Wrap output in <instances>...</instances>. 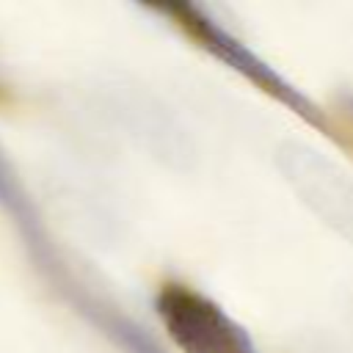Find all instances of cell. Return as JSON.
Listing matches in <instances>:
<instances>
[{"label": "cell", "instance_id": "6da1fadb", "mask_svg": "<svg viewBox=\"0 0 353 353\" xmlns=\"http://www.w3.org/2000/svg\"><path fill=\"white\" fill-rule=\"evenodd\" d=\"M276 163L295 196L325 226L353 243V176L336 160L301 141L281 143Z\"/></svg>", "mask_w": 353, "mask_h": 353}, {"label": "cell", "instance_id": "7a4b0ae2", "mask_svg": "<svg viewBox=\"0 0 353 353\" xmlns=\"http://www.w3.org/2000/svg\"><path fill=\"white\" fill-rule=\"evenodd\" d=\"M165 334L182 353H254L243 328L201 292L168 284L157 298Z\"/></svg>", "mask_w": 353, "mask_h": 353}]
</instances>
